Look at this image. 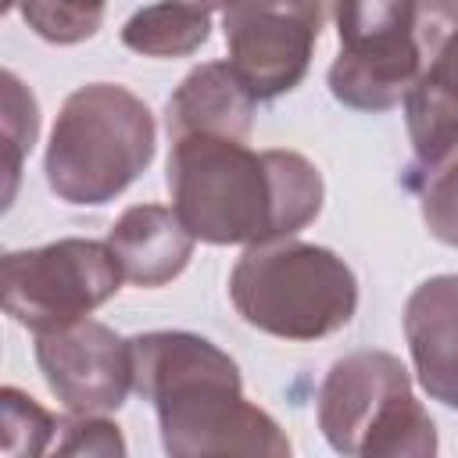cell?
I'll use <instances>...</instances> for the list:
<instances>
[{"label": "cell", "instance_id": "obj_1", "mask_svg": "<svg viewBox=\"0 0 458 458\" xmlns=\"http://www.w3.org/2000/svg\"><path fill=\"white\" fill-rule=\"evenodd\" d=\"M168 193L182 225L215 247L297 236L322 211V175L297 150H250L247 140L190 132L172 140Z\"/></svg>", "mask_w": 458, "mask_h": 458}, {"label": "cell", "instance_id": "obj_2", "mask_svg": "<svg viewBox=\"0 0 458 458\" xmlns=\"http://www.w3.org/2000/svg\"><path fill=\"white\" fill-rule=\"evenodd\" d=\"M132 390L154 404L172 458L290 454L279 422L243 397L240 365L208 336L154 329L129 340Z\"/></svg>", "mask_w": 458, "mask_h": 458}, {"label": "cell", "instance_id": "obj_3", "mask_svg": "<svg viewBox=\"0 0 458 458\" xmlns=\"http://www.w3.org/2000/svg\"><path fill=\"white\" fill-rule=\"evenodd\" d=\"M154 114L132 89L89 82L61 104L43 172L64 204L100 208L140 179L154 161Z\"/></svg>", "mask_w": 458, "mask_h": 458}, {"label": "cell", "instance_id": "obj_4", "mask_svg": "<svg viewBox=\"0 0 458 458\" xmlns=\"http://www.w3.org/2000/svg\"><path fill=\"white\" fill-rule=\"evenodd\" d=\"M229 301L247 326L268 336L322 340L354 318L358 279L336 250L286 236L240 254Z\"/></svg>", "mask_w": 458, "mask_h": 458}, {"label": "cell", "instance_id": "obj_5", "mask_svg": "<svg viewBox=\"0 0 458 458\" xmlns=\"http://www.w3.org/2000/svg\"><path fill=\"white\" fill-rule=\"evenodd\" d=\"M318 429L333 451L351 458L437 454V426L390 351H354L329 365L318 386Z\"/></svg>", "mask_w": 458, "mask_h": 458}, {"label": "cell", "instance_id": "obj_6", "mask_svg": "<svg viewBox=\"0 0 458 458\" xmlns=\"http://www.w3.org/2000/svg\"><path fill=\"white\" fill-rule=\"evenodd\" d=\"M122 279L107 240L68 236L47 247L11 250L0 261L4 311L36 336L86 318L118 293Z\"/></svg>", "mask_w": 458, "mask_h": 458}, {"label": "cell", "instance_id": "obj_7", "mask_svg": "<svg viewBox=\"0 0 458 458\" xmlns=\"http://www.w3.org/2000/svg\"><path fill=\"white\" fill-rule=\"evenodd\" d=\"M340 54L329 64V93L354 111L404 104L419 75L415 0H333Z\"/></svg>", "mask_w": 458, "mask_h": 458}, {"label": "cell", "instance_id": "obj_8", "mask_svg": "<svg viewBox=\"0 0 458 458\" xmlns=\"http://www.w3.org/2000/svg\"><path fill=\"white\" fill-rule=\"evenodd\" d=\"M333 0H233L222 14L229 64L240 82L272 100L290 93L311 64V50Z\"/></svg>", "mask_w": 458, "mask_h": 458}, {"label": "cell", "instance_id": "obj_9", "mask_svg": "<svg viewBox=\"0 0 458 458\" xmlns=\"http://www.w3.org/2000/svg\"><path fill=\"white\" fill-rule=\"evenodd\" d=\"M36 361L50 394L72 415L118 411L132 390V351L111 326L79 318L36 336Z\"/></svg>", "mask_w": 458, "mask_h": 458}, {"label": "cell", "instance_id": "obj_10", "mask_svg": "<svg viewBox=\"0 0 458 458\" xmlns=\"http://www.w3.org/2000/svg\"><path fill=\"white\" fill-rule=\"evenodd\" d=\"M404 340L422 390L458 408V276H429L404 304Z\"/></svg>", "mask_w": 458, "mask_h": 458}, {"label": "cell", "instance_id": "obj_11", "mask_svg": "<svg viewBox=\"0 0 458 458\" xmlns=\"http://www.w3.org/2000/svg\"><path fill=\"white\" fill-rule=\"evenodd\" d=\"M193 243L197 236L182 225L175 208L165 204H132L107 233V247L114 250L122 276L132 286L172 283L190 265Z\"/></svg>", "mask_w": 458, "mask_h": 458}, {"label": "cell", "instance_id": "obj_12", "mask_svg": "<svg viewBox=\"0 0 458 458\" xmlns=\"http://www.w3.org/2000/svg\"><path fill=\"white\" fill-rule=\"evenodd\" d=\"M258 97L240 82L229 61H208L193 68L165 104V129L172 140L190 132H215L250 140Z\"/></svg>", "mask_w": 458, "mask_h": 458}, {"label": "cell", "instance_id": "obj_13", "mask_svg": "<svg viewBox=\"0 0 458 458\" xmlns=\"http://www.w3.org/2000/svg\"><path fill=\"white\" fill-rule=\"evenodd\" d=\"M208 36V11L190 7L182 0H157L150 7H140L122 25V43L143 57H186L200 50Z\"/></svg>", "mask_w": 458, "mask_h": 458}, {"label": "cell", "instance_id": "obj_14", "mask_svg": "<svg viewBox=\"0 0 458 458\" xmlns=\"http://www.w3.org/2000/svg\"><path fill=\"white\" fill-rule=\"evenodd\" d=\"M415 82L458 93V0H415Z\"/></svg>", "mask_w": 458, "mask_h": 458}, {"label": "cell", "instance_id": "obj_15", "mask_svg": "<svg viewBox=\"0 0 458 458\" xmlns=\"http://www.w3.org/2000/svg\"><path fill=\"white\" fill-rule=\"evenodd\" d=\"M4 7L18 11L39 39L72 47L97 36L107 0H4Z\"/></svg>", "mask_w": 458, "mask_h": 458}, {"label": "cell", "instance_id": "obj_16", "mask_svg": "<svg viewBox=\"0 0 458 458\" xmlns=\"http://www.w3.org/2000/svg\"><path fill=\"white\" fill-rule=\"evenodd\" d=\"M0 426H4V454L7 458H25V454L32 458V454L47 451L61 419H54L25 390L4 386L0 390Z\"/></svg>", "mask_w": 458, "mask_h": 458}, {"label": "cell", "instance_id": "obj_17", "mask_svg": "<svg viewBox=\"0 0 458 458\" xmlns=\"http://www.w3.org/2000/svg\"><path fill=\"white\" fill-rule=\"evenodd\" d=\"M411 190H419L422 222L433 240L458 247V150L426 172Z\"/></svg>", "mask_w": 458, "mask_h": 458}, {"label": "cell", "instance_id": "obj_18", "mask_svg": "<svg viewBox=\"0 0 458 458\" xmlns=\"http://www.w3.org/2000/svg\"><path fill=\"white\" fill-rule=\"evenodd\" d=\"M4 132H7V143H11V154H7V197L14 193V182H18V168H21V157L25 150H32L36 143V132H39V111H36V100L32 93L18 82L14 72H4Z\"/></svg>", "mask_w": 458, "mask_h": 458}, {"label": "cell", "instance_id": "obj_19", "mask_svg": "<svg viewBox=\"0 0 458 458\" xmlns=\"http://www.w3.org/2000/svg\"><path fill=\"white\" fill-rule=\"evenodd\" d=\"M57 454H104V458H122L125 440L114 422L104 415H72L61 419L57 426Z\"/></svg>", "mask_w": 458, "mask_h": 458}, {"label": "cell", "instance_id": "obj_20", "mask_svg": "<svg viewBox=\"0 0 458 458\" xmlns=\"http://www.w3.org/2000/svg\"><path fill=\"white\" fill-rule=\"evenodd\" d=\"M182 4H190V7H200V11H208V14H211V11H225L233 0H182Z\"/></svg>", "mask_w": 458, "mask_h": 458}]
</instances>
